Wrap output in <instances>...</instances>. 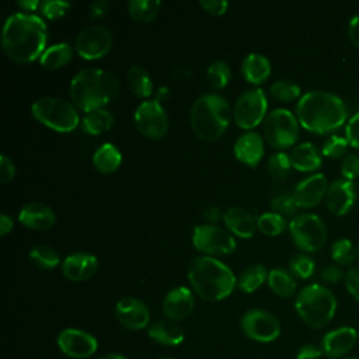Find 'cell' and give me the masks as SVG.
I'll return each instance as SVG.
<instances>
[{"instance_id": "obj_33", "label": "cell", "mask_w": 359, "mask_h": 359, "mask_svg": "<svg viewBox=\"0 0 359 359\" xmlns=\"http://www.w3.org/2000/svg\"><path fill=\"white\" fill-rule=\"evenodd\" d=\"M268 271L264 265L261 264H254L250 265L247 269L241 272V275L237 279V286L245 292V293H252L255 292L265 280H268Z\"/></svg>"}, {"instance_id": "obj_25", "label": "cell", "mask_w": 359, "mask_h": 359, "mask_svg": "<svg viewBox=\"0 0 359 359\" xmlns=\"http://www.w3.org/2000/svg\"><path fill=\"white\" fill-rule=\"evenodd\" d=\"M290 164L299 171H314L323 163V153L311 142L299 143L289 153Z\"/></svg>"}, {"instance_id": "obj_49", "label": "cell", "mask_w": 359, "mask_h": 359, "mask_svg": "<svg viewBox=\"0 0 359 359\" xmlns=\"http://www.w3.org/2000/svg\"><path fill=\"white\" fill-rule=\"evenodd\" d=\"M14 175H15L14 163L6 154H1L0 156V181L3 184H7L14 178Z\"/></svg>"}, {"instance_id": "obj_31", "label": "cell", "mask_w": 359, "mask_h": 359, "mask_svg": "<svg viewBox=\"0 0 359 359\" xmlns=\"http://www.w3.org/2000/svg\"><path fill=\"white\" fill-rule=\"evenodd\" d=\"M114 125V116L109 111L101 108L84 115L80 122V128L88 135H100L107 132Z\"/></svg>"}, {"instance_id": "obj_15", "label": "cell", "mask_w": 359, "mask_h": 359, "mask_svg": "<svg viewBox=\"0 0 359 359\" xmlns=\"http://www.w3.org/2000/svg\"><path fill=\"white\" fill-rule=\"evenodd\" d=\"M59 349L69 358L87 359L98 349V342L94 335L79 328H66L57 335Z\"/></svg>"}, {"instance_id": "obj_45", "label": "cell", "mask_w": 359, "mask_h": 359, "mask_svg": "<svg viewBox=\"0 0 359 359\" xmlns=\"http://www.w3.org/2000/svg\"><path fill=\"white\" fill-rule=\"evenodd\" d=\"M341 174L344 178L353 180L359 175V154L346 153L341 160Z\"/></svg>"}, {"instance_id": "obj_37", "label": "cell", "mask_w": 359, "mask_h": 359, "mask_svg": "<svg viewBox=\"0 0 359 359\" xmlns=\"http://www.w3.org/2000/svg\"><path fill=\"white\" fill-rule=\"evenodd\" d=\"M208 83L213 90L224 88L231 79V69L223 60H216L208 67Z\"/></svg>"}, {"instance_id": "obj_56", "label": "cell", "mask_w": 359, "mask_h": 359, "mask_svg": "<svg viewBox=\"0 0 359 359\" xmlns=\"http://www.w3.org/2000/svg\"><path fill=\"white\" fill-rule=\"evenodd\" d=\"M17 6L24 11H35L38 7H41V3L38 0H21L17 3Z\"/></svg>"}, {"instance_id": "obj_53", "label": "cell", "mask_w": 359, "mask_h": 359, "mask_svg": "<svg viewBox=\"0 0 359 359\" xmlns=\"http://www.w3.org/2000/svg\"><path fill=\"white\" fill-rule=\"evenodd\" d=\"M348 34L352 41V43L359 48V13L352 15L348 24Z\"/></svg>"}, {"instance_id": "obj_6", "label": "cell", "mask_w": 359, "mask_h": 359, "mask_svg": "<svg viewBox=\"0 0 359 359\" xmlns=\"http://www.w3.org/2000/svg\"><path fill=\"white\" fill-rule=\"evenodd\" d=\"M338 302L334 292L320 283L304 286L294 300L299 317L310 328L325 327L334 318Z\"/></svg>"}, {"instance_id": "obj_17", "label": "cell", "mask_w": 359, "mask_h": 359, "mask_svg": "<svg viewBox=\"0 0 359 359\" xmlns=\"http://www.w3.org/2000/svg\"><path fill=\"white\" fill-rule=\"evenodd\" d=\"M328 185V180L323 172H314L299 181L292 194L297 208L309 209L318 205L325 198Z\"/></svg>"}, {"instance_id": "obj_29", "label": "cell", "mask_w": 359, "mask_h": 359, "mask_svg": "<svg viewBox=\"0 0 359 359\" xmlns=\"http://www.w3.org/2000/svg\"><path fill=\"white\" fill-rule=\"evenodd\" d=\"M268 286L279 297H292L296 292V279L285 268H273L268 273Z\"/></svg>"}, {"instance_id": "obj_14", "label": "cell", "mask_w": 359, "mask_h": 359, "mask_svg": "<svg viewBox=\"0 0 359 359\" xmlns=\"http://www.w3.org/2000/svg\"><path fill=\"white\" fill-rule=\"evenodd\" d=\"M137 130L149 139H161L168 130V116L157 100L143 101L135 111Z\"/></svg>"}, {"instance_id": "obj_9", "label": "cell", "mask_w": 359, "mask_h": 359, "mask_svg": "<svg viewBox=\"0 0 359 359\" xmlns=\"http://www.w3.org/2000/svg\"><path fill=\"white\" fill-rule=\"evenodd\" d=\"M293 243L306 252L318 251L327 240L325 222L316 213L296 215L289 223Z\"/></svg>"}, {"instance_id": "obj_7", "label": "cell", "mask_w": 359, "mask_h": 359, "mask_svg": "<svg viewBox=\"0 0 359 359\" xmlns=\"http://www.w3.org/2000/svg\"><path fill=\"white\" fill-rule=\"evenodd\" d=\"M32 116L56 132H72L80 125L74 104L57 97H42L31 107Z\"/></svg>"}, {"instance_id": "obj_13", "label": "cell", "mask_w": 359, "mask_h": 359, "mask_svg": "<svg viewBox=\"0 0 359 359\" xmlns=\"http://www.w3.org/2000/svg\"><path fill=\"white\" fill-rule=\"evenodd\" d=\"M74 48L79 56L86 60L101 59L112 48V34L104 25H90L77 35Z\"/></svg>"}, {"instance_id": "obj_3", "label": "cell", "mask_w": 359, "mask_h": 359, "mask_svg": "<svg viewBox=\"0 0 359 359\" xmlns=\"http://www.w3.org/2000/svg\"><path fill=\"white\" fill-rule=\"evenodd\" d=\"M187 275L192 289L206 302L226 299L236 286V276L231 269L217 258L208 255L192 258Z\"/></svg>"}, {"instance_id": "obj_4", "label": "cell", "mask_w": 359, "mask_h": 359, "mask_svg": "<svg viewBox=\"0 0 359 359\" xmlns=\"http://www.w3.org/2000/svg\"><path fill=\"white\" fill-rule=\"evenodd\" d=\"M118 80L102 69H83L70 81V98L76 108L88 114L101 109L118 94Z\"/></svg>"}, {"instance_id": "obj_2", "label": "cell", "mask_w": 359, "mask_h": 359, "mask_svg": "<svg viewBox=\"0 0 359 359\" xmlns=\"http://www.w3.org/2000/svg\"><path fill=\"white\" fill-rule=\"evenodd\" d=\"M299 123L314 133H328L342 126L348 118L345 101L327 90H310L296 104Z\"/></svg>"}, {"instance_id": "obj_21", "label": "cell", "mask_w": 359, "mask_h": 359, "mask_svg": "<svg viewBox=\"0 0 359 359\" xmlns=\"http://www.w3.org/2000/svg\"><path fill=\"white\" fill-rule=\"evenodd\" d=\"M98 269V259L90 252H74L65 258L62 273L72 282H83L90 279Z\"/></svg>"}, {"instance_id": "obj_40", "label": "cell", "mask_w": 359, "mask_h": 359, "mask_svg": "<svg viewBox=\"0 0 359 359\" xmlns=\"http://www.w3.org/2000/svg\"><path fill=\"white\" fill-rule=\"evenodd\" d=\"M316 262L307 254H297L289 261V271L299 279H307L314 273Z\"/></svg>"}, {"instance_id": "obj_24", "label": "cell", "mask_w": 359, "mask_h": 359, "mask_svg": "<svg viewBox=\"0 0 359 359\" xmlns=\"http://www.w3.org/2000/svg\"><path fill=\"white\" fill-rule=\"evenodd\" d=\"M223 220L230 233L240 238L252 237L257 229V222L254 220L251 213L240 206L227 209L223 213Z\"/></svg>"}, {"instance_id": "obj_52", "label": "cell", "mask_w": 359, "mask_h": 359, "mask_svg": "<svg viewBox=\"0 0 359 359\" xmlns=\"http://www.w3.org/2000/svg\"><path fill=\"white\" fill-rule=\"evenodd\" d=\"M109 6H111V3L105 1V0L93 1L90 4V17H91V20H97V18H101V17L107 15L108 11H109Z\"/></svg>"}, {"instance_id": "obj_5", "label": "cell", "mask_w": 359, "mask_h": 359, "mask_svg": "<svg viewBox=\"0 0 359 359\" xmlns=\"http://www.w3.org/2000/svg\"><path fill=\"white\" fill-rule=\"evenodd\" d=\"M231 109L224 97L203 94L195 100L191 108V126L198 139L203 142L217 140L229 128Z\"/></svg>"}, {"instance_id": "obj_59", "label": "cell", "mask_w": 359, "mask_h": 359, "mask_svg": "<svg viewBox=\"0 0 359 359\" xmlns=\"http://www.w3.org/2000/svg\"><path fill=\"white\" fill-rule=\"evenodd\" d=\"M344 359H359V358H355V356H346V358H344Z\"/></svg>"}, {"instance_id": "obj_36", "label": "cell", "mask_w": 359, "mask_h": 359, "mask_svg": "<svg viewBox=\"0 0 359 359\" xmlns=\"http://www.w3.org/2000/svg\"><path fill=\"white\" fill-rule=\"evenodd\" d=\"M287 226L286 219L275 212H265L257 219V227L265 236H278L285 231Z\"/></svg>"}, {"instance_id": "obj_16", "label": "cell", "mask_w": 359, "mask_h": 359, "mask_svg": "<svg viewBox=\"0 0 359 359\" xmlns=\"http://www.w3.org/2000/svg\"><path fill=\"white\" fill-rule=\"evenodd\" d=\"M358 342V331L351 325L337 327L328 331L321 339V349L330 359L346 358Z\"/></svg>"}, {"instance_id": "obj_41", "label": "cell", "mask_w": 359, "mask_h": 359, "mask_svg": "<svg viewBox=\"0 0 359 359\" xmlns=\"http://www.w3.org/2000/svg\"><path fill=\"white\" fill-rule=\"evenodd\" d=\"M292 168L290 158L287 153L279 151L269 157L268 160V172L273 180H283L289 175Z\"/></svg>"}, {"instance_id": "obj_58", "label": "cell", "mask_w": 359, "mask_h": 359, "mask_svg": "<svg viewBox=\"0 0 359 359\" xmlns=\"http://www.w3.org/2000/svg\"><path fill=\"white\" fill-rule=\"evenodd\" d=\"M356 254H358V257H359V240H358V244H356Z\"/></svg>"}, {"instance_id": "obj_26", "label": "cell", "mask_w": 359, "mask_h": 359, "mask_svg": "<svg viewBox=\"0 0 359 359\" xmlns=\"http://www.w3.org/2000/svg\"><path fill=\"white\" fill-rule=\"evenodd\" d=\"M241 73L250 84H262L271 74V62L261 53H250L241 63Z\"/></svg>"}, {"instance_id": "obj_43", "label": "cell", "mask_w": 359, "mask_h": 359, "mask_svg": "<svg viewBox=\"0 0 359 359\" xmlns=\"http://www.w3.org/2000/svg\"><path fill=\"white\" fill-rule=\"evenodd\" d=\"M70 3L67 1H60V0H45V1H41V13L49 18V20H56V18H60L63 17L67 10L70 8Z\"/></svg>"}, {"instance_id": "obj_39", "label": "cell", "mask_w": 359, "mask_h": 359, "mask_svg": "<svg viewBox=\"0 0 359 359\" xmlns=\"http://www.w3.org/2000/svg\"><path fill=\"white\" fill-rule=\"evenodd\" d=\"M269 93L273 98H276L279 101H283V102H289V101H293V100L299 98L302 90H300L299 84H296L294 81L278 80L271 86Z\"/></svg>"}, {"instance_id": "obj_44", "label": "cell", "mask_w": 359, "mask_h": 359, "mask_svg": "<svg viewBox=\"0 0 359 359\" xmlns=\"http://www.w3.org/2000/svg\"><path fill=\"white\" fill-rule=\"evenodd\" d=\"M271 206H272L275 213H279L283 217L285 216H293L296 213V209H297V205L294 202L293 195H287V194H282V195L275 196L271 202Z\"/></svg>"}, {"instance_id": "obj_35", "label": "cell", "mask_w": 359, "mask_h": 359, "mask_svg": "<svg viewBox=\"0 0 359 359\" xmlns=\"http://www.w3.org/2000/svg\"><path fill=\"white\" fill-rule=\"evenodd\" d=\"M331 258L338 265H349L353 262L356 254V245L348 237L337 238L331 245Z\"/></svg>"}, {"instance_id": "obj_8", "label": "cell", "mask_w": 359, "mask_h": 359, "mask_svg": "<svg viewBox=\"0 0 359 359\" xmlns=\"http://www.w3.org/2000/svg\"><path fill=\"white\" fill-rule=\"evenodd\" d=\"M264 136L275 149L283 150L293 146L299 137L297 116L286 108L271 111L264 119Z\"/></svg>"}, {"instance_id": "obj_10", "label": "cell", "mask_w": 359, "mask_h": 359, "mask_svg": "<svg viewBox=\"0 0 359 359\" xmlns=\"http://www.w3.org/2000/svg\"><path fill=\"white\" fill-rule=\"evenodd\" d=\"M268 101L264 90L250 88L244 91L236 101L233 118L238 128L252 129L266 118Z\"/></svg>"}, {"instance_id": "obj_54", "label": "cell", "mask_w": 359, "mask_h": 359, "mask_svg": "<svg viewBox=\"0 0 359 359\" xmlns=\"http://www.w3.org/2000/svg\"><path fill=\"white\" fill-rule=\"evenodd\" d=\"M220 216H222V212H220V209H219L217 206H209V208H206L205 212H203V217H205L208 222H210V223L217 222V220L220 219Z\"/></svg>"}, {"instance_id": "obj_28", "label": "cell", "mask_w": 359, "mask_h": 359, "mask_svg": "<svg viewBox=\"0 0 359 359\" xmlns=\"http://www.w3.org/2000/svg\"><path fill=\"white\" fill-rule=\"evenodd\" d=\"M122 163V154L112 143L101 144L93 154V164L102 174L115 172Z\"/></svg>"}, {"instance_id": "obj_11", "label": "cell", "mask_w": 359, "mask_h": 359, "mask_svg": "<svg viewBox=\"0 0 359 359\" xmlns=\"http://www.w3.org/2000/svg\"><path fill=\"white\" fill-rule=\"evenodd\" d=\"M192 243L198 251L208 257L229 255L237 247L231 233L215 224L196 226L192 233Z\"/></svg>"}, {"instance_id": "obj_30", "label": "cell", "mask_w": 359, "mask_h": 359, "mask_svg": "<svg viewBox=\"0 0 359 359\" xmlns=\"http://www.w3.org/2000/svg\"><path fill=\"white\" fill-rule=\"evenodd\" d=\"M72 56H73L72 46L66 42H60L46 48V50L39 57V62L45 69L56 70L63 67L66 63H69Z\"/></svg>"}, {"instance_id": "obj_1", "label": "cell", "mask_w": 359, "mask_h": 359, "mask_svg": "<svg viewBox=\"0 0 359 359\" xmlns=\"http://www.w3.org/2000/svg\"><path fill=\"white\" fill-rule=\"evenodd\" d=\"M48 27L35 14H11L3 27L1 46L8 59L17 63H29L46 50Z\"/></svg>"}, {"instance_id": "obj_50", "label": "cell", "mask_w": 359, "mask_h": 359, "mask_svg": "<svg viewBox=\"0 0 359 359\" xmlns=\"http://www.w3.org/2000/svg\"><path fill=\"white\" fill-rule=\"evenodd\" d=\"M324 355L321 346L316 344H304L299 348L296 353V359H321Z\"/></svg>"}, {"instance_id": "obj_23", "label": "cell", "mask_w": 359, "mask_h": 359, "mask_svg": "<svg viewBox=\"0 0 359 359\" xmlns=\"http://www.w3.org/2000/svg\"><path fill=\"white\" fill-rule=\"evenodd\" d=\"M18 220L22 226L31 230H48L55 224L56 216L49 206L38 202H31L20 209Z\"/></svg>"}, {"instance_id": "obj_46", "label": "cell", "mask_w": 359, "mask_h": 359, "mask_svg": "<svg viewBox=\"0 0 359 359\" xmlns=\"http://www.w3.org/2000/svg\"><path fill=\"white\" fill-rule=\"evenodd\" d=\"M345 286L349 294L359 302V265H352L345 272Z\"/></svg>"}, {"instance_id": "obj_12", "label": "cell", "mask_w": 359, "mask_h": 359, "mask_svg": "<svg viewBox=\"0 0 359 359\" xmlns=\"http://www.w3.org/2000/svg\"><path fill=\"white\" fill-rule=\"evenodd\" d=\"M241 330L247 338L266 344L280 335V323L272 313L252 309L241 317Z\"/></svg>"}, {"instance_id": "obj_47", "label": "cell", "mask_w": 359, "mask_h": 359, "mask_svg": "<svg viewBox=\"0 0 359 359\" xmlns=\"http://www.w3.org/2000/svg\"><path fill=\"white\" fill-rule=\"evenodd\" d=\"M345 136L351 146L359 149V111L348 119L345 126Z\"/></svg>"}, {"instance_id": "obj_38", "label": "cell", "mask_w": 359, "mask_h": 359, "mask_svg": "<svg viewBox=\"0 0 359 359\" xmlns=\"http://www.w3.org/2000/svg\"><path fill=\"white\" fill-rule=\"evenodd\" d=\"M29 259L41 269H53L59 264V254L48 245H36L29 251Z\"/></svg>"}, {"instance_id": "obj_60", "label": "cell", "mask_w": 359, "mask_h": 359, "mask_svg": "<svg viewBox=\"0 0 359 359\" xmlns=\"http://www.w3.org/2000/svg\"><path fill=\"white\" fill-rule=\"evenodd\" d=\"M158 359H171V358H158Z\"/></svg>"}, {"instance_id": "obj_18", "label": "cell", "mask_w": 359, "mask_h": 359, "mask_svg": "<svg viewBox=\"0 0 359 359\" xmlns=\"http://www.w3.org/2000/svg\"><path fill=\"white\" fill-rule=\"evenodd\" d=\"M358 196L356 185L348 178H335L328 185L325 194V205L335 215H345L353 206Z\"/></svg>"}, {"instance_id": "obj_34", "label": "cell", "mask_w": 359, "mask_h": 359, "mask_svg": "<svg viewBox=\"0 0 359 359\" xmlns=\"http://www.w3.org/2000/svg\"><path fill=\"white\" fill-rule=\"evenodd\" d=\"M161 3L157 0H130L128 3L129 15L137 22H150L157 15Z\"/></svg>"}, {"instance_id": "obj_42", "label": "cell", "mask_w": 359, "mask_h": 359, "mask_svg": "<svg viewBox=\"0 0 359 359\" xmlns=\"http://www.w3.org/2000/svg\"><path fill=\"white\" fill-rule=\"evenodd\" d=\"M348 146H349V142H348L346 136L334 133V135H330L324 140V143L321 146V153H323V156L331 157V158L341 157L342 154H345Z\"/></svg>"}, {"instance_id": "obj_57", "label": "cell", "mask_w": 359, "mask_h": 359, "mask_svg": "<svg viewBox=\"0 0 359 359\" xmlns=\"http://www.w3.org/2000/svg\"><path fill=\"white\" fill-rule=\"evenodd\" d=\"M100 359H126V358L121 353H107V355L101 356Z\"/></svg>"}, {"instance_id": "obj_22", "label": "cell", "mask_w": 359, "mask_h": 359, "mask_svg": "<svg viewBox=\"0 0 359 359\" xmlns=\"http://www.w3.org/2000/svg\"><path fill=\"white\" fill-rule=\"evenodd\" d=\"M234 157L248 165V167H255L262 156H264V140L257 132H245L243 133L234 143L233 147Z\"/></svg>"}, {"instance_id": "obj_27", "label": "cell", "mask_w": 359, "mask_h": 359, "mask_svg": "<svg viewBox=\"0 0 359 359\" xmlns=\"http://www.w3.org/2000/svg\"><path fill=\"white\" fill-rule=\"evenodd\" d=\"M149 337L165 346H177L184 341V331L177 324V321L171 320H160L153 323L147 330Z\"/></svg>"}, {"instance_id": "obj_55", "label": "cell", "mask_w": 359, "mask_h": 359, "mask_svg": "<svg viewBox=\"0 0 359 359\" xmlns=\"http://www.w3.org/2000/svg\"><path fill=\"white\" fill-rule=\"evenodd\" d=\"M13 229V219L7 215V213H1L0 216V233L1 236H7L8 231H11Z\"/></svg>"}, {"instance_id": "obj_20", "label": "cell", "mask_w": 359, "mask_h": 359, "mask_svg": "<svg viewBox=\"0 0 359 359\" xmlns=\"http://www.w3.org/2000/svg\"><path fill=\"white\" fill-rule=\"evenodd\" d=\"M195 306L192 292L185 286L171 289L163 300V313L171 321H180L187 318Z\"/></svg>"}, {"instance_id": "obj_48", "label": "cell", "mask_w": 359, "mask_h": 359, "mask_svg": "<svg viewBox=\"0 0 359 359\" xmlns=\"http://www.w3.org/2000/svg\"><path fill=\"white\" fill-rule=\"evenodd\" d=\"M199 6L210 15H223L229 8V3L224 0H202Z\"/></svg>"}, {"instance_id": "obj_32", "label": "cell", "mask_w": 359, "mask_h": 359, "mask_svg": "<svg viewBox=\"0 0 359 359\" xmlns=\"http://www.w3.org/2000/svg\"><path fill=\"white\" fill-rule=\"evenodd\" d=\"M130 91L139 98H147L153 91V81L150 74L142 66H132L126 74Z\"/></svg>"}, {"instance_id": "obj_51", "label": "cell", "mask_w": 359, "mask_h": 359, "mask_svg": "<svg viewBox=\"0 0 359 359\" xmlns=\"http://www.w3.org/2000/svg\"><path fill=\"white\" fill-rule=\"evenodd\" d=\"M321 278L328 283H338L342 278H345V273L338 264H330L321 271Z\"/></svg>"}, {"instance_id": "obj_19", "label": "cell", "mask_w": 359, "mask_h": 359, "mask_svg": "<svg viewBox=\"0 0 359 359\" xmlns=\"http://www.w3.org/2000/svg\"><path fill=\"white\" fill-rule=\"evenodd\" d=\"M115 316L121 325L128 330L139 331L146 328L150 321V311L147 306L136 297H122L115 306Z\"/></svg>"}]
</instances>
